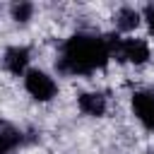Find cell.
<instances>
[{"label": "cell", "mask_w": 154, "mask_h": 154, "mask_svg": "<svg viewBox=\"0 0 154 154\" xmlns=\"http://www.w3.org/2000/svg\"><path fill=\"white\" fill-rule=\"evenodd\" d=\"M26 63H29V51L26 48H19V46L7 48V53H5V67L12 75H22L24 67H26Z\"/></svg>", "instance_id": "5b68a950"}, {"label": "cell", "mask_w": 154, "mask_h": 154, "mask_svg": "<svg viewBox=\"0 0 154 154\" xmlns=\"http://www.w3.org/2000/svg\"><path fill=\"white\" fill-rule=\"evenodd\" d=\"M79 108L87 116H103L106 111V99L101 94H82L79 96Z\"/></svg>", "instance_id": "8992f818"}, {"label": "cell", "mask_w": 154, "mask_h": 154, "mask_svg": "<svg viewBox=\"0 0 154 154\" xmlns=\"http://www.w3.org/2000/svg\"><path fill=\"white\" fill-rule=\"evenodd\" d=\"M106 60H108V48L103 38L77 34L63 48L60 70L63 72H91L94 67H101Z\"/></svg>", "instance_id": "6da1fadb"}, {"label": "cell", "mask_w": 154, "mask_h": 154, "mask_svg": "<svg viewBox=\"0 0 154 154\" xmlns=\"http://www.w3.org/2000/svg\"><path fill=\"white\" fill-rule=\"evenodd\" d=\"M19 142V132L10 125H0V154H10L14 149V144Z\"/></svg>", "instance_id": "52a82bcc"}, {"label": "cell", "mask_w": 154, "mask_h": 154, "mask_svg": "<svg viewBox=\"0 0 154 154\" xmlns=\"http://www.w3.org/2000/svg\"><path fill=\"white\" fill-rule=\"evenodd\" d=\"M24 84H26V91H29L31 96H36L38 101H48V99H53V94H55V82H53L46 72H38V70L26 72Z\"/></svg>", "instance_id": "7a4b0ae2"}, {"label": "cell", "mask_w": 154, "mask_h": 154, "mask_svg": "<svg viewBox=\"0 0 154 154\" xmlns=\"http://www.w3.org/2000/svg\"><path fill=\"white\" fill-rule=\"evenodd\" d=\"M132 108H135L137 118H140L149 130H154V94H149V91L135 94V96H132Z\"/></svg>", "instance_id": "277c9868"}, {"label": "cell", "mask_w": 154, "mask_h": 154, "mask_svg": "<svg viewBox=\"0 0 154 154\" xmlns=\"http://www.w3.org/2000/svg\"><path fill=\"white\" fill-rule=\"evenodd\" d=\"M144 17H147V22H149V29L154 31V5H147V10H144Z\"/></svg>", "instance_id": "30bf717a"}, {"label": "cell", "mask_w": 154, "mask_h": 154, "mask_svg": "<svg viewBox=\"0 0 154 154\" xmlns=\"http://www.w3.org/2000/svg\"><path fill=\"white\" fill-rule=\"evenodd\" d=\"M140 24V14L132 10V7H123L120 12H118V17H116V26L120 29V31H130V29H135Z\"/></svg>", "instance_id": "ba28073f"}, {"label": "cell", "mask_w": 154, "mask_h": 154, "mask_svg": "<svg viewBox=\"0 0 154 154\" xmlns=\"http://www.w3.org/2000/svg\"><path fill=\"white\" fill-rule=\"evenodd\" d=\"M113 58L118 60H130V63H144L149 58V48L144 41L140 38H125L118 43V48L113 51Z\"/></svg>", "instance_id": "3957f363"}, {"label": "cell", "mask_w": 154, "mask_h": 154, "mask_svg": "<svg viewBox=\"0 0 154 154\" xmlns=\"http://www.w3.org/2000/svg\"><path fill=\"white\" fill-rule=\"evenodd\" d=\"M31 12H34L31 2H14V5H12V17H14L17 22H26V19L31 17Z\"/></svg>", "instance_id": "9c48e42d"}]
</instances>
